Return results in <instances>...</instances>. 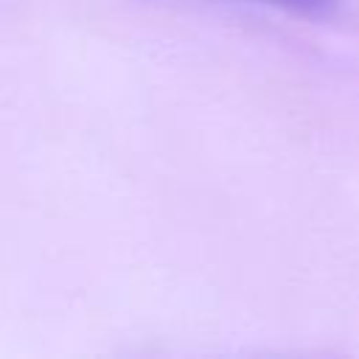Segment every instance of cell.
<instances>
[{
	"label": "cell",
	"mask_w": 359,
	"mask_h": 359,
	"mask_svg": "<svg viewBox=\"0 0 359 359\" xmlns=\"http://www.w3.org/2000/svg\"><path fill=\"white\" fill-rule=\"evenodd\" d=\"M252 3H266L300 17H325L334 8V0H252Z\"/></svg>",
	"instance_id": "1"
}]
</instances>
